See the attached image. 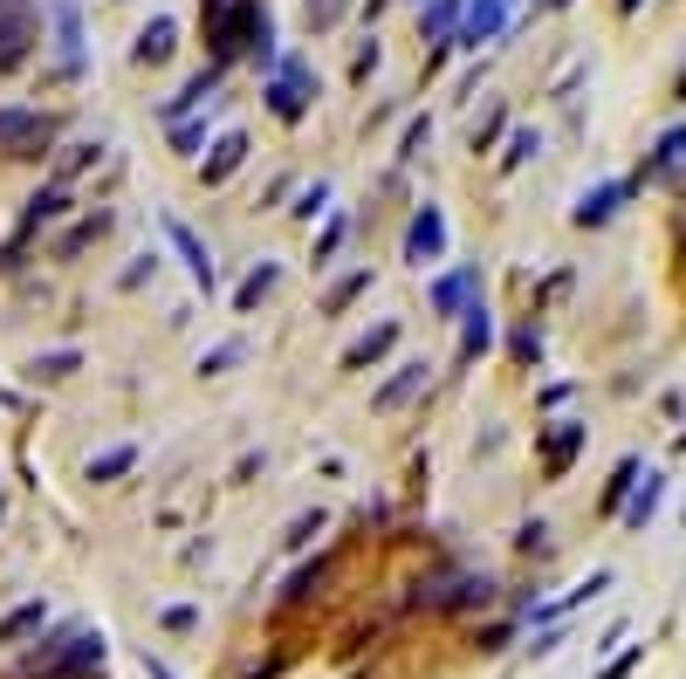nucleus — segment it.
<instances>
[{
	"label": "nucleus",
	"mask_w": 686,
	"mask_h": 679,
	"mask_svg": "<svg viewBox=\"0 0 686 679\" xmlns=\"http://www.w3.org/2000/svg\"><path fill=\"white\" fill-rule=\"evenodd\" d=\"M508 21V0H433V14H426V28H461V42H495Z\"/></svg>",
	"instance_id": "1"
},
{
	"label": "nucleus",
	"mask_w": 686,
	"mask_h": 679,
	"mask_svg": "<svg viewBox=\"0 0 686 679\" xmlns=\"http://www.w3.org/2000/svg\"><path fill=\"white\" fill-rule=\"evenodd\" d=\"M310 96H316V76H310V62H302V56L275 62V83H268V111H275V117H282V124H295L302 111H310Z\"/></svg>",
	"instance_id": "2"
},
{
	"label": "nucleus",
	"mask_w": 686,
	"mask_h": 679,
	"mask_svg": "<svg viewBox=\"0 0 686 679\" xmlns=\"http://www.w3.org/2000/svg\"><path fill=\"white\" fill-rule=\"evenodd\" d=\"M48 138H56V124L42 111H0V151H8V159H42Z\"/></svg>",
	"instance_id": "3"
},
{
	"label": "nucleus",
	"mask_w": 686,
	"mask_h": 679,
	"mask_svg": "<svg viewBox=\"0 0 686 679\" xmlns=\"http://www.w3.org/2000/svg\"><path fill=\"white\" fill-rule=\"evenodd\" d=\"M446 254V214H440V206H426V214L412 220V233H405V261H419V268H426V261H440Z\"/></svg>",
	"instance_id": "4"
},
{
	"label": "nucleus",
	"mask_w": 686,
	"mask_h": 679,
	"mask_svg": "<svg viewBox=\"0 0 686 679\" xmlns=\"http://www.w3.org/2000/svg\"><path fill=\"white\" fill-rule=\"evenodd\" d=\"M165 241L186 254V268H193V281H199V289H213V254L199 248V233H193L186 220H165Z\"/></svg>",
	"instance_id": "5"
},
{
	"label": "nucleus",
	"mask_w": 686,
	"mask_h": 679,
	"mask_svg": "<svg viewBox=\"0 0 686 679\" xmlns=\"http://www.w3.org/2000/svg\"><path fill=\"white\" fill-rule=\"evenodd\" d=\"M28 35H35V14H28V0L21 8H0V69H8L21 48H28Z\"/></svg>",
	"instance_id": "6"
},
{
	"label": "nucleus",
	"mask_w": 686,
	"mask_h": 679,
	"mask_svg": "<svg viewBox=\"0 0 686 679\" xmlns=\"http://www.w3.org/2000/svg\"><path fill=\"white\" fill-rule=\"evenodd\" d=\"M625 193H631V186H597V193H583V199H577V227H604V220L625 206Z\"/></svg>",
	"instance_id": "7"
},
{
	"label": "nucleus",
	"mask_w": 686,
	"mask_h": 679,
	"mask_svg": "<svg viewBox=\"0 0 686 679\" xmlns=\"http://www.w3.org/2000/svg\"><path fill=\"white\" fill-rule=\"evenodd\" d=\"M474 289H480V275H474V268H461V275H446V281H440V289H433V309H440V317H461V309L474 302Z\"/></svg>",
	"instance_id": "8"
},
{
	"label": "nucleus",
	"mask_w": 686,
	"mask_h": 679,
	"mask_svg": "<svg viewBox=\"0 0 686 679\" xmlns=\"http://www.w3.org/2000/svg\"><path fill=\"white\" fill-rule=\"evenodd\" d=\"M172 42H179V21H172V14H151V28L138 35V62H165Z\"/></svg>",
	"instance_id": "9"
},
{
	"label": "nucleus",
	"mask_w": 686,
	"mask_h": 679,
	"mask_svg": "<svg viewBox=\"0 0 686 679\" xmlns=\"http://www.w3.org/2000/svg\"><path fill=\"white\" fill-rule=\"evenodd\" d=\"M604 590H612V569H591V577H583L577 590H563V597H556V605H543L536 618H563V611H577V605H583V597H604Z\"/></svg>",
	"instance_id": "10"
},
{
	"label": "nucleus",
	"mask_w": 686,
	"mask_h": 679,
	"mask_svg": "<svg viewBox=\"0 0 686 679\" xmlns=\"http://www.w3.org/2000/svg\"><path fill=\"white\" fill-rule=\"evenodd\" d=\"M241 159H247V138H241V130H226V138L213 145V159H207V186H220V179L234 172Z\"/></svg>",
	"instance_id": "11"
},
{
	"label": "nucleus",
	"mask_w": 686,
	"mask_h": 679,
	"mask_svg": "<svg viewBox=\"0 0 686 679\" xmlns=\"http://www.w3.org/2000/svg\"><path fill=\"white\" fill-rule=\"evenodd\" d=\"M577 439H583V426H577V419H563V426H556V433L543 439V460H549V474H563V467H570Z\"/></svg>",
	"instance_id": "12"
},
{
	"label": "nucleus",
	"mask_w": 686,
	"mask_h": 679,
	"mask_svg": "<svg viewBox=\"0 0 686 679\" xmlns=\"http://www.w3.org/2000/svg\"><path fill=\"white\" fill-rule=\"evenodd\" d=\"M461 323H467V336H461V350H467V357H480V350L495 344V323H488V309H480V302L461 309Z\"/></svg>",
	"instance_id": "13"
},
{
	"label": "nucleus",
	"mask_w": 686,
	"mask_h": 679,
	"mask_svg": "<svg viewBox=\"0 0 686 679\" xmlns=\"http://www.w3.org/2000/svg\"><path fill=\"white\" fill-rule=\"evenodd\" d=\"M659 494H666V481H659V474H646V481H639V494H631V502H625V521H631V529H646V521H652Z\"/></svg>",
	"instance_id": "14"
},
{
	"label": "nucleus",
	"mask_w": 686,
	"mask_h": 679,
	"mask_svg": "<svg viewBox=\"0 0 686 679\" xmlns=\"http://www.w3.org/2000/svg\"><path fill=\"white\" fill-rule=\"evenodd\" d=\"M96 666H104V638H75V652L56 666V672H69V679H90Z\"/></svg>",
	"instance_id": "15"
},
{
	"label": "nucleus",
	"mask_w": 686,
	"mask_h": 679,
	"mask_svg": "<svg viewBox=\"0 0 686 679\" xmlns=\"http://www.w3.org/2000/svg\"><path fill=\"white\" fill-rule=\"evenodd\" d=\"M419 384H426V364H398V378H392L385 391H377V405H405Z\"/></svg>",
	"instance_id": "16"
},
{
	"label": "nucleus",
	"mask_w": 686,
	"mask_h": 679,
	"mask_svg": "<svg viewBox=\"0 0 686 679\" xmlns=\"http://www.w3.org/2000/svg\"><path fill=\"white\" fill-rule=\"evenodd\" d=\"M131 467H138V447H111V453L90 460V481H117V474H131Z\"/></svg>",
	"instance_id": "17"
},
{
	"label": "nucleus",
	"mask_w": 686,
	"mask_h": 679,
	"mask_svg": "<svg viewBox=\"0 0 686 679\" xmlns=\"http://www.w3.org/2000/svg\"><path fill=\"white\" fill-rule=\"evenodd\" d=\"M275 281H282V268H275V261H261V268H254V275L241 281V289H234V302H241V309H254V302H261V296L275 289Z\"/></svg>",
	"instance_id": "18"
},
{
	"label": "nucleus",
	"mask_w": 686,
	"mask_h": 679,
	"mask_svg": "<svg viewBox=\"0 0 686 679\" xmlns=\"http://www.w3.org/2000/svg\"><path fill=\"white\" fill-rule=\"evenodd\" d=\"M48 611L42 605H21V611H8V618H0V645H14V638H28L35 632V624H42Z\"/></svg>",
	"instance_id": "19"
},
{
	"label": "nucleus",
	"mask_w": 686,
	"mask_h": 679,
	"mask_svg": "<svg viewBox=\"0 0 686 679\" xmlns=\"http://www.w3.org/2000/svg\"><path fill=\"white\" fill-rule=\"evenodd\" d=\"M213 83H220V69H199V76H193V83H186L179 96H172V103H165V111H172V117H179V111H186V103H207V90H213Z\"/></svg>",
	"instance_id": "20"
},
{
	"label": "nucleus",
	"mask_w": 686,
	"mask_h": 679,
	"mask_svg": "<svg viewBox=\"0 0 686 679\" xmlns=\"http://www.w3.org/2000/svg\"><path fill=\"white\" fill-rule=\"evenodd\" d=\"M364 289H371V268H358V275H344V281H337V289H329V302H323V309H329V317H337V309H344V302H358Z\"/></svg>",
	"instance_id": "21"
},
{
	"label": "nucleus",
	"mask_w": 686,
	"mask_h": 679,
	"mask_svg": "<svg viewBox=\"0 0 686 679\" xmlns=\"http://www.w3.org/2000/svg\"><path fill=\"white\" fill-rule=\"evenodd\" d=\"M392 344H398V330H392V323H377V330L364 336V344H350V364H371L377 350H392Z\"/></svg>",
	"instance_id": "22"
},
{
	"label": "nucleus",
	"mask_w": 686,
	"mask_h": 679,
	"mask_svg": "<svg viewBox=\"0 0 686 679\" xmlns=\"http://www.w3.org/2000/svg\"><path fill=\"white\" fill-rule=\"evenodd\" d=\"M62 214H69V199H62L56 186H48V193H35V199H28V227H42V220H62Z\"/></svg>",
	"instance_id": "23"
},
{
	"label": "nucleus",
	"mask_w": 686,
	"mask_h": 679,
	"mask_svg": "<svg viewBox=\"0 0 686 679\" xmlns=\"http://www.w3.org/2000/svg\"><path fill=\"white\" fill-rule=\"evenodd\" d=\"M75 364H83L75 350H48V357H35V364H28V371H35V378H69Z\"/></svg>",
	"instance_id": "24"
},
{
	"label": "nucleus",
	"mask_w": 686,
	"mask_h": 679,
	"mask_svg": "<svg viewBox=\"0 0 686 679\" xmlns=\"http://www.w3.org/2000/svg\"><path fill=\"white\" fill-rule=\"evenodd\" d=\"M639 481V460H625L618 474H612V487H604V508H625V487Z\"/></svg>",
	"instance_id": "25"
},
{
	"label": "nucleus",
	"mask_w": 686,
	"mask_h": 679,
	"mask_svg": "<svg viewBox=\"0 0 686 679\" xmlns=\"http://www.w3.org/2000/svg\"><path fill=\"white\" fill-rule=\"evenodd\" d=\"M679 151H686V124H673L666 138H659V151H652V172H659V165H673Z\"/></svg>",
	"instance_id": "26"
},
{
	"label": "nucleus",
	"mask_w": 686,
	"mask_h": 679,
	"mask_svg": "<svg viewBox=\"0 0 686 679\" xmlns=\"http://www.w3.org/2000/svg\"><path fill=\"white\" fill-rule=\"evenodd\" d=\"M316 584H323V563H316V569H295V577H289V605H302Z\"/></svg>",
	"instance_id": "27"
},
{
	"label": "nucleus",
	"mask_w": 686,
	"mask_h": 679,
	"mask_svg": "<svg viewBox=\"0 0 686 679\" xmlns=\"http://www.w3.org/2000/svg\"><path fill=\"white\" fill-rule=\"evenodd\" d=\"M337 14H344V0H310V28H329Z\"/></svg>",
	"instance_id": "28"
},
{
	"label": "nucleus",
	"mask_w": 686,
	"mask_h": 679,
	"mask_svg": "<svg viewBox=\"0 0 686 679\" xmlns=\"http://www.w3.org/2000/svg\"><path fill=\"white\" fill-rule=\"evenodd\" d=\"M419 145H426V117L405 124V151H398V159H419Z\"/></svg>",
	"instance_id": "29"
},
{
	"label": "nucleus",
	"mask_w": 686,
	"mask_h": 679,
	"mask_svg": "<svg viewBox=\"0 0 686 679\" xmlns=\"http://www.w3.org/2000/svg\"><path fill=\"white\" fill-rule=\"evenodd\" d=\"M316 529H323V515H302V521H295V529H289V542H295V550H302V542H310Z\"/></svg>",
	"instance_id": "30"
},
{
	"label": "nucleus",
	"mask_w": 686,
	"mask_h": 679,
	"mask_svg": "<svg viewBox=\"0 0 686 679\" xmlns=\"http://www.w3.org/2000/svg\"><path fill=\"white\" fill-rule=\"evenodd\" d=\"M323 199H329V186H323V179H316V186H310V193H302V206H295V214H323Z\"/></svg>",
	"instance_id": "31"
},
{
	"label": "nucleus",
	"mask_w": 686,
	"mask_h": 679,
	"mask_svg": "<svg viewBox=\"0 0 686 679\" xmlns=\"http://www.w3.org/2000/svg\"><path fill=\"white\" fill-rule=\"evenodd\" d=\"M631 666H639V652H625V659H612V666H604L597 679H631Z\"/></svg>",
	"instance_id": "32"
},
{
	"label": "nucleus",
	"mask_w": 686,
	"mask_h": 679,
	"mask_svg": "<svg viewBox=\"0 0 686 679\" xmlns=\"http://www.w3.org/2000/svg\"><path fill=\"white\" fill-rule=\"evenodd\" d=\"M543 8H570V0H543Z\"/></svg>",
	"instance_id": "33"
},
{
	"label": "nucleus",
	"mask_w": 686,
	"mask_h": 679,
	"mask_svg": "<svg viewBox=\"0 0 686 679\" xmlns=\"http://www.w3.org/2000/svg\"><path fill=\"white\" fill-rule=\"evenodd\" d=\"M625 8H639V0H625Z\"/></svg>",
	"instance_id": "34"
},
{
	"label": "nucleus",
	"mask_w": 686,
	"mask_h": 679,
	"mask_svg": "<svg viewBox=\"0 0 686 679\" xmlns=\"http://www.w3.org/2000/svg\"><path fill=\"white\" fill-rule=\"evenodd\" d=\"M679 90H686V76H679Z\"/></svg>",
	"instance_id": "35"
}]
</instances>
